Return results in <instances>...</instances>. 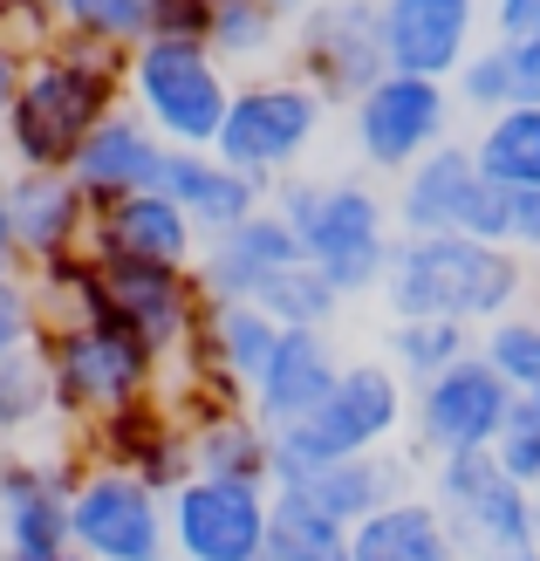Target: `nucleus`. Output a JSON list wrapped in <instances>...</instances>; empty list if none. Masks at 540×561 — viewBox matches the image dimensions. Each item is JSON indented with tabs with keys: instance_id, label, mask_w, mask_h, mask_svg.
Returning <instances> with one entry per match:
<instances>
[{
	"instance_id": "1",
	"label": "nucleus",
	"mask_w": 540,
	"mask_h": 561,
	"mask_svg": "<svg viewBox=\"0 0 540 561\" xmlns=\"http://www.w3.org/2000/svg\"><path fill=\"white\" fill-rule=\"evenodd\" d=\"M130 90V55L62 35L48 55L21 69V90L8 103V151L21 172H69L90 130L117 117V96Z\"/></svg>"
},
{
	"instance_id": "2",
	"label": "nucleus",
	"mask_w": 540,
	"mask_h": 561,
	"mask_svg": "<svg viewBox=\"0 0 540 561\" xmlns=\"http://www.w3.org/2000/svg\"><path fill=\"white\" fill-rule=\"evenodd\" d=\"M527 267L514 247H486L472 233H404L383 267V301L397 322H499L514 316Z\"/></svg>"
},
{
	"instance_id": "3",
	"label": "nucleus",
	"mask_w": 540,
	"mask_h": 561,
	"mask_svg": "<svg viewBox=\"0 0 540 561\" xmlns=\"http://www.w3.org/2000/svg\"><path fill=\"white\" fill-rule=\"evenodd\" d=\"M280 219L301 240V261L335 280V295H377L390 267V199L363 179H280L274 199Z\"/></svg>"
},
{
	"instance_id": "4",
	"label": "nucleus",
	"mask_w": 540,
	"mask_h": 561,
	"mask_svg": "<svg viewBox=\"0 0 540 561\" xmlns=\"http://www.w3.org/2000/svg\"><path fill=\"white\" fill-rule=\"evenodd\" d=\"M35 343L48 356L55 417H69V425H82V432H90L96 417H110V411L151 398V377L164 363L103 295L90 301V316H76V322H42Z\"/></svg>"
},
{
	"instance_id": "5",
	"label": "nucleus",
	"mask_w": 540,
	"mask_h": 561,
	"mask_svg": "<svg viewBox=\"0 0 540 561\" xmlns=\"http://www.w3.org/2000/svg\"><path fill=\"white\" fill-rule=\"evenodd\" d=\"M404 417H411V383L397 377L390 363H349V370L335 377V390L301 417V425L274 432L267 486H295V480H308V472H322L335 459L383 453Z\"/></svg>"
},
{
	"instance_id": "6",
	"label": "nucleus",
	"mask_w": 540,
	"mask_h": 561,
	"mask_svg": "<svg viewBox=\"0 0 540 561\" xmlns=\"http://www.w3.org/2000/svg\"><path fill=\"white\" fill-rule=\"evenodd\" d=\"M240 82L206 42H137L130 48V103L172 151H212L226 130V103Z\"/></svg>"
},
{
	"instance_id": "7",
	"label": "nucleus",
	"mask_w": 540,
	"mask_h": 561,
	"mask_svg": "<svg viewBox=\"0 0 540 561\" xmlns=\"http://www.w3.org/2000/svg\"><path fill=\"white\" fill-rule=\"evenodd\" d=\"M322 117H329V103L308 90L301 76H253L233 90V103H226V130H219L212 151L233 164V172L280 185L301 164V151L315 145Z\"/></svg>"
},
{
	"instance_id": "8",
	"label": "nucleus",
	"mask_w": 540,
	"mask_h": 561,
	"mask_svg": "<svg viewBox=\"0 0 540 561\" xmlns=\"http://www.w3.org/2000/svg\"><path fill=\"white\" fill-rule=\"evenodd\" d=\"M432 507L445 514V527L459 535V554H472V561H493V554H514V548H540L533 486L506 480L493 453L438 459V472H432Z\"/></svg>"
},
{
	"instance_id": "9",
	"label": "nucleus",
	"mask_w": 540,
	"mask_h": 561,
	"mask_svg": "<svg viewBox=\"0 0 540 561\" xmlns=\"http://www.w3.org/2000/svg\"><path fill=\"white\" fill-rule=\"evenodd\" d=\"M295 76L329 110L356 103L369 82H383L390 76L383 8L377 0H315L308 14H295Z\"/></svg>"
},
{
	"instance_id": "10",
	"label": "nucleus",
	"mask_w": 540,
	"mask_h": 561,
	"mask_svg": "<svg viewBox=\"0 0 540 561\" xmlns=\"http://www.w3.org/2000/svg\"><path fill=\"white\" fill-rule=\"evenodd\" d=\"M356 117V151L369 172H397L404 179L417 158H432L438 145H451V117H459V96L432 76H383L349 103Z\"/></svg>"
},
{
	"instance_id": "11",
	"label": "nucleus",
	"mask_w": 540,
	"mask_h": 561,
	"mask_svg": "<svg viewBox=\"0 0 540 561\" xmlns=\"http://www.w3.org/2000/svg\"><path fill=\"white\" fill-rule=\"evenodd\" d=\"M69 548L90 561H164L172 554V514L137 472L90 466L69 500Z\"/></svg>"
},
{
	"instance_id": "12",
	"label": "nucleus",
	"mask_w": 540,
	"mask_h": 561,
	"mask_svg": "<svg viewBox=\"0 0 540 561\" xmlns=\"http://www.w3.org/2000/svg\"><path fill=\"white\" fill-rule=\"evenodd\" d=\"M274 486L253 480H192L172 493V554L179 561H267Z\"/></svg>"
},
{
	"instance_id": "13",
	"label": "nucleus",
	"mask_w": 540,
	"mask_h": 561,
	"mask_svg": "<svg viewBox=\"0 0 540 561\" xmlns=\"http://www.w3.org/2000/svg\"><path fill=\"white\" fill-rule=\"evenodd\" d=\"M514 411V383H506L486 356H466L451 363L445 377H432L411 398V417H417V445L438 459H459V453H493L499 445V425Z\"/></svg>"
},
{
	"instance_id": "14",
	"label": "nucleus",
	"mask_w": 540,
	"mask_h": 561,
	"mask_svg": "<svg viewBox=\"0 0 540 561\" xmlns=\"http://www.w3.org/2000/svg\"><path fill=\"white\" fill-rule=\"evenodd\" d=\"M103 274V301L145 335L158 356H172L192 343L198 308H206V288H198L192 267H164V261H124V254H96Z\"/></svg>"
},
{
	"instance_id": "15",
	"label": "nucleus",
	"mask_w": 540,
	"mask_h": 561,
	"mask_svg": "<svg viewBox=\"0 0 540 561\" xmlns=\"http://www.w3.org/2000/svg\"><path fill=\"white\" fill-rule=\"evenodd\" d=\"M82 486V466L0 453V541L8 554H69V500Z\"/></svg>"
},
{
	"instance_id": "16",
	"label": "nucleus",
	"mask_w": 540,
	"mask_h": 561,
	"mask_svg": "<svg viewBox=\"0 0 540 561\" xmlns=\"http://www.w3.org/2000/svg\"><path fill=\"white\" fill-rule=\"evenodd\" d=\"M383 8V55L397 76H459L472 55L479 0H377Z\"/></svg>"
},
{
	"instance_id": "17",
	"label": "nucleus",
	"mask_w": 540,
	"mask_h": 561,
	"mask_svg": "<svg viewBox=\"0 0 540 561\" xmlns=\"http://www.w3.org/2000/svg\"><path fill=\"white\" fill-rule=\"evenodd\" d=\"M8 213H14V247H21L27 267L82 254L90 233H96V206L69 172H14L8 179Z\"/></svg>"
},
{
	"instance_id": "18",
	"label": "nucleus",
	"mask_w": 540,
	"mask_h": 561,
	"mask_svg": "<svg viewBox=\"0 0 540 561\" xmlns=\"http://www.w3.org/2000/svg\"><path fill=\"white\" fill-rule=\"evenodd\" d=\"M343 370H349V363L335 356L329 329H280L267 370L253 377V390H246V411L261 417L267 432H288V425H301V417L329 398Z\"/></svg>"
},
{
	"instance_id": "19",
	"label": "nucleus",
	"mask_w": 540,
	"mask_h": 561,
	"mask_svg": "<svg viewBox=\"0 0 540 561\" xmlns=\"http://www.w3.org/2000/svg\"><path fill=\"white\" fill-rule=\"evenodd\" d=\"M274 343H280V322L267 316V308H253V301H206L185 350L198 363V377H206L226 404H246V390H253V377L267 370Z\"/></svg>"
},
{
	"instance_id": "20",
	"label": "nucleus",
	"mask_w": 540,
	"mask_h": 561,
	"mask_svg": "<svg viewBox=\"0 0 540 561\" xmlns=\"http://www.w3.org/2000/svg\"><path fill=\"white\" fill-rule=\"evenodd\" d=\"M90 453L96 466H117V472H137L151 493H179L192 480V453H185V432L179 417L164 411L158 398H137L124 411H110L90 425Z\"/></svg>"
},
{
	"instance_id": "21",
	"label": "nucleus",
	"mask_w": 540,
	"mask_h": 561,
	"mask_svg": "<svg viewBox=\"0 0 540 561\" xmlns=\"http://www.w3.org/2000/svg\"><path fill=\"white\" fill-rule=\"evenodd\" d=\"M164 158H172V145L137 117V110H117L103 130H90V145L76 151L69 179L90 192V206L110 213L117 199H137V192H158L164 185Z\"/></svg>"
},
{
	"instance_id": "22",
	"label": "nucleus",
	"mask_w": 540,
	"mask_h": 561,
	"mask_svg": "<svg viewBox=\"0 0 540 561\" xmlns=\"http://www.w3.org/2000/svg\"><path fill=\"white\" fill-rule=\"evenodd\" d=\"M295 261H301L295 227H288L274 206H261L253 219H240L233 233H219V240L198 247L192 274H198V288H206V301H253L267 274L295 267Z\"/></svg>"
},
{
	"instance_id": "23",
	"label": "nucleus",
	"mask_w": 540,
	"mask_h": 561,
	"mask_svg": "<svg viewBox=\"0 0 540 561\" xmlns=\"http://www.w3.org/2000/svg\"><path fill=\"white\" fill-rule=\"evenodd\" d=\"M479 199H486V179H479L472 145H438L432 158H417L404 179H397V233H466Z\"/></svg>"
},
{
	"instance_id": "24",
	"label": "nucleus",
	"mask_w": 540,
	"mask_h": 561,
	"mask_svg": "<svg viewBox=\"0 0 540 561\" xmlns=\"http://www.w3.org/2000/svg\"><path fill=\"white\" fill-rule=\"evenodd\" d=\"M158 192H172V199L185 206V219L198 227V240L233 233L240 219H253V213L274 199V185L233 172L219 151H172V158H164V185Z\"/></svg>"
},
{
	"instance_id": "25",
	"label": "nucleus",
	"mask_w": 540,
	"mask_h": 561,
	"mask_svg": "<svg viewBox=\"0 0 540 561\" xmlns=\"http://www.w3.org/2000/svg\"><path fill=\"white\" fill-rule=\"evenodd\" d=\"M198 227L185 219V206L172 192H137L117 199L110 213H96L90 254H124V261H164V267H192L198 261Z\"/></svg>"
},
{
	"instance_id": "26",
	"label": "nucleus",
	"mask_w": 540,
	"mask_h": 561,
	"mask_svg": "<svg viewBox=\"0 0 540 561\" xmlns=\"http://www.w3.org/2000/svg\"><path fill=\"white\" fill-rule=\"evenodd\" d=\"M274 493L301 500L308 514H322V520H335V527H363L369 514H383L390 500H404V459L383 445V453L335 459V466L308 472V480H295V486H274Z\"/></svg>"
},
{
	"instance_id": "27",
	"label": "nucleus",
	"mask_w": 540,
	"mask_h": 561,
	"mask_svg": "<svg viewBox=\"0 0 540 561\" xmlns=\"http://www.w3.org/2000/svg\"><path fill=\"white\" fill-rule=\"evenodd\" d=\"M185 453H192V472H206V480H253V486H267L274 432L246 404H206L198 425L185 432Z\"/></svg>"
},
{
	"instance_id": "28",
	"label": "nucleus",
	"mask_w": 540,
	"mask_h": 561,
	"mask_svg": "<svg viewBox=\"0 0 540 561\" xmlns=\"http://www.w3.org/2000/svg\"><path fill=\"white\" fill-rule=\"evenodd\" d=\"M349 554L356 561H466L445 514L432 500H411V493L390 500L383 514H369L363 527H349Z\"/></svg>"
},
{
	"instance_id": "29",
	"label": "nucleus",
	"mask_w": 540,
	"mask_h": 561,
	"mask_svg": "<svg viewBox=\"0 0 540 561\" xmlns=\"http://www.w3.org/2000/svg\"><path fill=\"white\" fill-rule=\"evenodd\" d=\"M472 158H479V179L499 185V192H533L540 185V110L514 103L486 117V130L472 137Z\"/></svg>"
},
{
	"instance_id": "30",
	"label": "nucleus",
	"mask_w": 540,
	"mask_h": 561,
	"mask_svg": "<svg viewBox=\"0 0 540 561\" xmlns=\"http://www.w3.org/2000/svg\"><path fill=\"white\" fill-rule=\"evenodd\" d=\"M390 370L404 377L411 390H424L432 377H445L451 363H466L479 343H472V329L466 322H390Z\"/></svg>"
},
{
	"instance_id": "31",
	"label": "nucleus",
	"mask_w": 540,
	"mask_h": 561,
	"mask_svg": "<svg viewBox=\"0 0 540 561\" xmlns=\"http://www.w3.org/2000/svg\"><path fill=\"white\" fill-rule=\"evenodd\" d=\"M253 308H267L280 329H329V322H335V308H343V295H335V280H329L322 267L295 261V267H280V274L261 280Z\"/></svg>"
},
{
	"instance_id": "32",
	"label": "nucleus",
	"mask_w": 540,
	"mask_h": 561,
	"mask_svg": "<svg viewBox=\"0 0 540 561\" xmlns=\"http://www.w3.org/2000/svg\"><path fill=\"white\" fill-rule=\"evenodd\" d=\"M42 417H55V383H48V356L42 343H21L0 356V438L35 432Z\"/></svg>"
},
{
	"instance_id": "33",
	"label": "nucleus",
	"mask_w": 540,
	"mask_h": 561,
	"mask_svg": "<svg viewBox=\"0 0 540 561\" xmlns=\"http://www.w3.org/2000/svg\"><path fill=\"white\" fill-rule=\"evenodd\" d=\"M280 27H288V14H280L274 0H212L206 48L219 55L226 69H233V62H261V55L280 42Z\"/></svg>"
},
{
	"instance_id": "34",
	"label": "nucleus",
	"mask_w": 540,
	"mask_h": 561,
	"mask_svg": "<svg viewBox=\"0 0 540 561\" xmlns=\"http://www.w3.org/2000/svg\"><path fill=\"white\" fill-rule=\"evenodd\" d=\"M267 561H356V554H349V527H335V520H322V514H308L301 500L274 493Z\"/></svg>"
},
{
	"instance_id": "35",
	"label": "nucleus",
	"mask_w": 540,
	"mask_h": 561,
	"mask_svg": "<svg viewBox=\"0 0 540 561\" xmlns=\"http://www.w3.org/2000/svg\"><path fill=\"white\" fill-rule=\"evenodd\" d=\"M62 8V35L96 42L130 55L137 42H151V0H55Z\"/></svg>"
},
{
	"instance_id": "36",
	"label": "nucleus",
	"mask_w": 540,
	"mask_h": 561,
	"mask_svg": "<svg viewBox=\"0 0 540 561\" xmlns=\"http://www.w3.org/2000/svg\"><path fill=\"white\" fill-rule=\"evenodd\" d=\"M479 356L514 383V398H540V316H499V322H486Z\"/></svg>"
},
{
	"instance_id": "37",
	"label": "nucleus",
	"mask_w": 540,
	"mask_h": 561,
	"mask_svg": "<svg viewBox=\"0 0 540 561\" xmlns=\"http://www.w3.org/2000/svg\"><path fill=\"white\" fill-rule=\"evenodd\" d=\"M451 96H459L466 110H479V117H499V110H514V62H506V42L472 48L466 69L451 76Z\"/></svg>"
},
{
	"instance_id": "38",
	"label": "nucleus",
	"mask_w": 540,
	"mask_h": 561,
	"mask_svg": "<svg viewBox=\"0 0 540 561\" xmlns=\"http://www.w3.org/2000/svg\"><path fill=\"white\" fill-rule=\"evenodd\" d=\"M62 42V8L55 0H0V48H14L21 62H35Z\"/></svg>"
},
{
	"instance_id": "39",
	"label": "nucleus",
	"mask_w": 540,
	"mask_h": 561,
	"mask_svg": "<svg viewBox=\"0 0 540 561\" xmlns=\"http://www.w3.org/2000/svg\"><path fill=\"white\" fill-rule=\"evenodd\" d=\"M493 459H499L506 480L540 486V398H514V411H506V425H499Z\"/></svg>"
},
{
	"instance_id": "40",
	"label": "nucleus",
	"mask_w": 540,
	"mask_h": 561,
	"mask_svg": "<svg viewBox=\"0 0 540 561\" xmlns=\"http://www.w3.org/2000/svg\"><path fill=\"white\" fill-rule=\"evenodd\" d=\"M42 335V295L35 274H0V356Z\"/></svg>"
},
{
	"instance_id": "41",
	"label": "nucleus",
	"mask_w": 540,
	"mask_h": 561,
	"mask_svg": "<svg viewBox=\"0 0 540 561\" xmlns=\"http://www.w3.org/2000/svg\"><path fill=\"white\" fill-rule=\"evenodd\" d=\"M212 0H151V42H206Z\"/></svg>"
},
{
	"instance_id": "42",
	"label": "nucleus",
	"mask_w": 540,
	"mask_h": 561,
	"mask_svg": "<svg viewBox=\"0 0 540 561\" xmlns=\"http://www.w3.org/2000/svg\"><path fill=\"white\" fill-rule=\"evenodd\" d=\"M506 62H514V103H533L540 110V35L506 42Z\"/></svg>"
},
{
	"instance_id": "43",
	"label": "nucleus",
	"mask_w": 540,
	"mask_h": 561,
	"mask_svg": "<svg viewBox=\"0 0 540 561\" xmlns=\"http://www.w3.org/2000/svg\"><path fill=\"white\" fill-rule=\"evenodd\" d=\"M514 254H540V185L533 192H514V233H506Z\"/></svg>"
},
{
	"instance_id": "44",
	"label": "nucleus",
	"mask_w": 540,
	"mask_h": 561,
	"mask_svg": "<svg viewBox=\"0 0 540 561\" xmlns=\"http://www.w3.org/2000/svg\"><path fill=\"white\" fill-rule=\"evenodd\" d=\"M493 27H499V42L540 35V0H493Z\"/></svg>"
},
{
	"instance_id": "45",
	"label": "nucleus",
	"mask_w": 540,
	"mask_h": 561,
	"mask_svg": "<svg viewBox=\"0 0 540 561\" xmlns=\"http://www.w3.org/2000/svg\"><path fill=\"white\" fill-rule=\"evenodd\" d=\"M0 274H21V247H14V213H8V185H0Z\"/></svg>"
},
{
	"instance_id": "46",
	"label": "nucleus",
	"mask_w": 540,
	"mask_h": 561,
	"mask_svg": "<svg viewBox=\"0 0 540 561\" xmlns=\"http://www.w3.org/2000/svg\"><path fill=\"white\" fill-rule=\"evenodd\" d=\"M21 69H27L21 55H14V48H0V117H8V103H14V90H21Z\"/></svg>"
},
{
	"instance_id": "47",
	"label": "nucleus",
	"mask_w": 540,
	"mask_h": 561,
	"mask_svg": "<svg viewBox=\"0 0 540 561\" xmlns=\"http://www.w3.org/2000/svg\"><path fill=\"white\" fill-rule=\"evenodd\" d=\"M274 8H280V14L295 21V14H308V8H315V0H274Z\"/></svg>"
},
{
	"instance_id": "48",
	"label": "nucleus",
	"mask_w": 540,
	"mask_h": 561,
	"mask_svg": "<svg viewBox=\"0 0 540 561\" xmlns=\"http://www.w3.org/2000/svg\"><path fill=\"white\" fill-rule=\"evenodd\" d=\"M493 561H540V548H514V554H493Z\"/></svg>"
},
{
	"instance_id": "49",
	"label": "nucleus",
	"mask_w": 540,
	"mask_h": 561,
	"mask_svg": "<svg viewBox=\"0 0 540 561\" xmlns=\"http://www.w3.org/2000/svg\"><path fill=\"white\" fill-rule=\"evenodd\" d=\"M8 561H62V554H8Z\"/></svg>"
},
{
	"instance_id": "50",
	"label": "nucleus",
	"mask_w": 540,
	"mask_h": 561,
	"mask_svg": "<svg viewBox=\"0 0 540 561\" xmlns=\"http://www.w3.org/2000/svg\"><path fill=\"white\" fill-rule=\"evenodd\" d=\"M62 561H90V554H76V548H69V554H62Z\"/></svg>"
},
{
	"instance_id": "51",
	"label": "nucleus",
	"mask_w": 540,
	"mask_h": 561,
	"mask_svg": "<svg viewBox=\"0 0 540 561\" xmlns=\"http://www.w3.org/2000/svg\"><path fill=\"white\" fill-rule=\"evenodd\" d=\"M533 507H540V486H533Z\"/></svg>"
}]
</instances>
